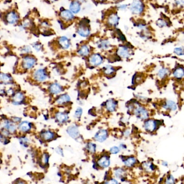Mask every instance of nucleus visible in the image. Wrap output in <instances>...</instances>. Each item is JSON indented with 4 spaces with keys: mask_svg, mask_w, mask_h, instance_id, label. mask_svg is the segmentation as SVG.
<instances>
[{
    "mask_svg": "<svg viewBox=\"0 0 184 184\" xmlns=\"http://www.w3.org/2000/svg\"><path fill=\"white\" fill-rule=\"evenodd\" d=\"M144 128L146 131L149 132H153L157 128L156 122L152 120H149L145 122L144 124Z\"/></svg>",
    "mask_w": 184,
    "mask_h": 184,
    "instance_id": "obj_16",
    "label": "nucleus"
},
{
    "mask_svg": "<svg viewBox=\"0 0 184 184\" xmlns=\"http://www.w3.org/2000/svg\"><path fill=\"white\" fill-rule=\"evenodd\" d=\"M83 113V110L82 108L78 107L77 108L76 110L75 111V114H74V117L77 119H80L81 118V116Z\"/></svg>",
    "mask_w": 184,
    "mask_h": 184,
    "instance_id": "obj_37",
    "label": "nucleus"
},
{
    "mask_svg": "<svg viewBox=\"0 0 184 184\" xmlns=\"http://www.w3.org/2000/svg\"><path fill=\"white\" fill-rule=\"evenodd\" d=\"M123 163L125 164V166L129 167H133L137 163V159L134 157H130L127 159L124 160Z\"/></svg>",
    "mask_w": 184,
    "mask_h": 184,
    "instance_id": "obj_27",
    "label": "nucleus"
},
{
    "mask_svg": "<svg viewBox=\"0 0 184 184\" xmlns=\"http://www.w3.org/2000/svg\"><path fill=\"white\" fill-rule=\"evenodd\" d=\"M168 70L166 69H161L158 71V76H159L160 78H164L165 76H166L167 74H168Z\"/></svg>",
    "mask_w": 184,
    "mask_h": 184,
    "instance_id": "obj_36",
    "label": "nucleus"
},
{
    "mask_svg": "<svg viewBox=\"0 0 184 184\" xmlns=\"http://www.w3.org/2000/svg\"><path fill=\"white\" fill-rule=\"evenodd\" d=\"M174 52L178 56L184 55V49L183 48H176L174 49Z\"/></svg>",
    "mask_w": 184,
    "mask_h": 184,
    "instance_id": "obj_39",
    "label": "nucleus"
},
{
    "mask_svg": "<svg viewBox=\"0 0 184 184\" xmlns=\"http://www.w3.org/2000/svg\"><path fill=\"white\" fill-rule=\"evenodd\" d=\"M28 184L27 183L24 181V180H22V179H18L17 181H15L14 182V184Z\"/></svg>",
    "mask_w": 184,
    "mask_h": 184,
    "instance_id": "obj_47",
    "label": "nucleus"
},
{
    "mask_svg": "<svg viewBox=\"0 0 184 184\" xmlns=\"http://www.w3.org/2000/svg\"><path fill=\"white\" fill-rule=\"evenodd\" d=\"M49 92L52 95H59L63 91V87L59 83H55L50 85L48 87Z\"/></svg>",
    "mask_w": 184,
    "mask_h": 184,
    "instance_id": "obj_10",
    "label": "nucleus"
},
{
    "mask_svg": "<svg viewBox=\"0 0 184 184\" xmlns=\"http://www.w3.org/2000/svg\"><path fill=\"white\" fill-rule=\"evenodd\" d=\"M134 113L137 118L140 120H146L149 118V113L146 109L142 107H138L134 111Z\"/></svg>",
    "mask_w": 184,
    "mask_h": 184,
    "instance_id": "obj_9",
    "label": "nucleus"
},
{
    "mask_svg": "<svg viewBox=\"0 0 184 184\" xmlns=\"http://www.w3.org/2000/svg\"><path fill=\"white\" fill-rule=\"evenodd\" d=\"M128 7V5L126 4H122V5H120L118 6V9H120V10H125Z\"/></svg>",
    "mask_w": 184,
    "mask_h": 184,
    "instance_id": "obj_50",
    "label": "nucleus"
},
{
    "mask_svg": "<svg viewBox=\"0 0 184 184\" xmlns=\"http://www.w3.org/2000/svg\"><path fill=\"white\" fill-rule=\"evenodd\" d=\"M13 81V79L10 74L0 72V82L3 84H11Z\"/></svg>",
    "mask_w": 184,
    "mask_h": 184,
    "instance_id": "obj_15",
    "label": "nucleus"
},
{
    "mask_svg": "<svg viewBox=\"0 0 184 184\" xmlns=\"http://www.w3.org/2000/svg\"><path fill=\"white\" fill-rule=\"evenodd\" d=\"M104 184H118V182L116 179L112 178L109 181H105Z\"/></svg>",
    "mask_w": 184,
    "mask_h": 184,
    "instance_id": "obj_46",
    "label": "nucleus"
},
{
    "mask_svg": "<svg viewBox=\"0 0 184 184\" xmlns=\"http://www.w3.org/2000/svg\"><path fill=\"white\" fill-rule=\"evenodd\" d=\"M39 136L41 139L44 142H50L56 138L55 132L50 130H44L40 133Z\"/></svg>",
    "mask_w": 184,
    "mask_h": 184,
    "instance_id": "obj_5",
    "label": "nucleus"
},
{
    "mask_svg": "<svg viewBox=\"0 0 184 184\" xmlns=\"http://www.w3.org/2000/svg\"><path fill=\"white\" fill-rule=\"evenodd\" d=\"M31 51H32V50L29 46H25L22 49V52L27 55H29L30 53H31Z\"/></svg>",
    "mask_w": 184,
    "mask_h": 184,
    "instance_id": "obj_43",
    "label": "nucleus"
},
{
    "mask_svg": "<svg viewBox=\"0 0 184 184\" xmlns=\"http://www.w3.org/2000/svg\"><path fill=\"white\" fill-rule=\"evenodd\" d=\"M120 151V148L118 146H113L111 148L110 150V152L112 154H117Z\"/></svg>",
    "mask_w": 184,
    "mask_h": 184,
    "instance_id": "obj_44",
    "label": "nucleus"
},
{
    "mask_svg": "<svg viewBox=\"0 0 184 184\" xmlns=\"http://www.w3.org/2000/svg\"><path fill=\"white\" fill-rule=\"evenodd\" d=\"M55 118L57 122L60 124L66 123L69 119V116L68 114L64 112L59 111L56 113Z\"/></svg>",
    "mask_w": 184,
    "mask_h": 184,
    "instance_id": "obj_12",
    "label": "nucleus"
},
{
    "mask_svg": "<svg viewBox=\"0 0 184 184\" xmlns=\"http://www.w3.org/2000/svg\"><path fill=\"white\" fill-rule=\"evenodd\" d=\"M19 142L21 146L24 148H27L30 143V139L27 136H21L19 138Z\"/></svg>",
    "mask_w": 184,
    "mask_h": 184,
    "instance_id": "obj_26",
    "label": "nucleus"
},
{
    "mask_svg": "<svg viewBox=\"0 0 184 184\" xmlns=\"http://www.w3.org/2000/svg\"><path fill=\"white\" fill-rule=\"evenodd\" d=\"M164 108L170 109L172 111H176L177 109V106L174 101L171 100H168L166 101V104L164 106Z\"/></svg>",
    "mask_w": 184,
    "mask_h": 184,
    "instance_id": "obj_28",
    "label": "nucleus"
},
{
    "mask_svg": "<svg viewBox=\"0 0 184 184\" xmlns=\"http://www.w3.org/2000/svg\"><path fill=\"white\" fill-rule=\"evenodd\" d=\"M162 165L164 167H167L168 163H167L166 162H162Z\"/></svg>",
    "mask_w": 184,
    "mask_h": 184,
    "instance_id": "obj_51",
    "label": "nucleus"
},
{
    "mask_svg": "<svg viewBox=\"0 0 184 184\" xmlns=\"http://www.w3.org/2000/svg\"><path fill=\"white\" fill-rule=\"evenodd\" d=\"M108 132L105 129H101L94 135V139L99 142H103L108 137Z\"/></svg>",
    "mask_w": 184,
    "mask_h": 184,
    "instance_id": "obj_11",
    "label": "nucleus"
},
{
    "mask_svg": "<svg viewBox=\"0 0 184 184\" xmlns=\"http://www.w3.org/2000/svg\"><path fill=\"white\" fill-rule=\"evenodd\" d=\"M2 129L7 130L11 134H14L18 130V127L16 123H14L11 120H5L2 123Z\"/></svg>",
    "mask_w": 184,
    "mask_h": 184,
    "instance_id": "obj_4",
    "label": "nucleus"
},
{
    "mask_svg": "<svg viewBox=\"0 0 184 184\" xmlns=\"http://www.w3.org/2000/svg\"><path fill=\"white\" fill-rule=\"evenodd\" d=\"M25 100V95L23 93L20 92L15 93L11 97L12 104L15 106L21 105L23 103Z\"/></svg>",
    "mask_w": 184,
    "mask_h": 184,
    "instance_id": "obj_7",
    "label": "nucleus"
},
{
    "mask_svg": "<svg viewBox=\"0 0 184 184\" xmlns=\"http://www.w3.org/2000/svg\"><path fill=\"white\" fill-rule=\"evenodd\" d=\"M157 24L159 27H164L167 25V22L165 21H164L163 19H159L157 21Z\"/></svg>",
    "mask_w": 184,
    "mask_h": 184,
    "instance_id": "obj_41",
    "label": "nucleus"
},
{
    "mask_svg": "<svg viewBox=\"0 0 184 184\" xmlns=\"http://www.w3.org/2000/svg\"><path fill=\"white\" fill-rule=\"evenodd\" d=\"M11 121L15 123H19L21 122V118H13L11 119Z\"/></svg>",
    "mask_w": 184,
    "mask_h": 184,
    "instance_id": "obj_48",
    "label": "nucleus"
},
{
    "mask_svg": "<svg viewBox=\"0 0 184 184\" xmlns=\"http://www.w3.org/2000/svg\"><path fill=\"white\" fill-rule=\"evenodd\" d=\"M71 100V99L68 94H64L60 95L57 97L56 100V103L59 105H62L69 102Z\"/></svg>",
    "mask_w": 184,
    "mask_h": 184,
    "instance_id": "obj_19",
    "label": "nucleus"
},
{
    "mask_svg": "<svg viewBox=\"0 0 184 184\" xmlns=\"http://www.w3.org/2000/svg\"><path fill=\"white\" fill-rule=\"evenodd\" d=\"M66 132L70 137L73 139H78L80 137V131L78 128L75 125H72L68 127V128L66 129Z\"/></svg>",
    "mask_w": 184,
    "mask_h": 184,
    "instance_id": "obj_8",
    "label": "nucleus"
},
{
    "mask_svg": "<svg viewBox=\"0 0 184 184\" xmlns=\"http://www.w3.org/2000/svg\"><path fill=\"white\" fill-rule=\"evenodd\" d=\"M32 123L27 121H21L18 125V130L22 134H26L30 132L32 129Z\"/></svg>",
    "mask_w": 184,
    "mask_h": 184,
    "instance_id": "obj_6",
    "label": "nucleus"
},
{
    "mask_svg": "<svg viewBox=\"0 0 184 184\" xmlns=\"http://www.w3.org/2000/svg\"><path fill=\"white\" fill-rule=\"evenodd\" d=\"M119 17L116 14H111L109 17L108 20V23L112 26L116 25L118 23Z\"/></svg>",
    "mask_w": 184,
    "mask_h": 184,
    "instance_id": "obj_24",
    "label": "nucleus"
},
{
    "mask_svg": "<svg viewBox=\"0 0 184 184\" xmlns=\"http://www.w3.org/2000/svg\"><path fill=\"white\" fill-rule=\"evenodd\" d=\"M97 165L103 168H107L110 165V160L108 156H103L98 160Z\"/></svg>",
    "mask_w": 184,
    "mask_h": 184,
    "instance_id": "obj_13",
    "label": "nucleus"
},
{
    "mask_svg": "<svg viewBox=\"0 0 184 184\" xmlns=\"http://www.w3.org/2000/svg\"><path fill=\"white\" fill-rule=\"evenodd\" d=\"M49 160H50V155L49 153L44 152L40 157L39 163L41 164V165H42L43 167L47 166L49 164Z\"/></svg>",
    "mask_w": 184,
    "mask_h": 184,
    "instance_id": "obj_21",
    "label": "nucleus"
},
{
    "mask_svg": "<svg viewBox=\"0 0 184 184\" xmlns=\"http://www.w3.org/2000/svg\"><path fill=\"white\" fill-rule=\"evenodd\" d=\"M124 174H125L124 171L121 168H117L114 171L115 177L118 178H122V177H123Z\"/></svg>",
    "mask_w": 184,
    "mask_h": 184,
    "instance_id": "obj_33",
    "label": "nucleus"
},
{
    "mask_svg": "<svg viewBox=\"0 0 184 184\" xmlns=\"http://www.w3.org/2000/svg\"><path fill=\"white\" fill-rule=\"evenodd\" d=\"M37 59L35 57L27 55L22 58L21 66L23 70L28 71L31 70L36 65Z\"/></svg>",
    "mask_w": 184,
    "mask_h": 184,
    "instance_id": "obj_1",
    "label": "nucleus"
},
{
    "mask_svg": "<svg viewBox=\"0 0 184 184\" xmlns=\"http://www.w3.org/2000/svg\"><path fill=\"white\" fill-rule=\"evenodd\" d=\"M184 75V70L180 67L177 69L173 72L174 76L177 79H181L183 77Z\"/></svg>",
    "mask_w": 184,
    "mask_h": 184,
    "instance_id": "obj_31",
    "label": "nucleus"
},
{
    "mask_svg": "<svg viewBox=\"0 0 184 184\" xmlns=\"http://www.w3.org/2000/svg\"><path fill=\"white\" fill-rule=\"evenodd\" d=\"M176 2L178 6L183 7L184 6V0H176Z\"/></svg>",
    "mask_w": 184,
    "mask_h": 184,
    "instance_id": "obj_49",
    "label": "nucleus"
},
{
    "mask_svg": "<svg viewBox=\"0 0 184 184\" xmlns=\"http://www.w3.org/2000/svg\"><path fill=\"white\" fill-rule=\"evenodd\" d=\"M70 11L73 14H77L81 9V6L77 1H73L70 4Z\"/></svg>",
    "mask_w": 184,
    "mask_h": 184,
    "instance_id": "obj_18",
    "label": "nucleus"
},
{
    "mask_svg": "<svg viewBox=\"0 0 184 184\" xmlns=\"http://www.w3.org/2000/svg\"><path fill=\"white\" fill-rule=\"evenodd\" d=\"M32 78L37 83H43L48 79V73L43 68H39L35 70L32 73Z\"/></svg>",
    "mask_w": 184,
    "mask_h": 184,
    "instance_id": "obj_2",
    "label": "nucleus"
},
{
    "mask_svg": "<svg viewBox=\"0 0 184 184\" xmlns=\"http://www.w3.org/2000/svg\"><path fill=\"white\" fill-rule=\"evenodd\" d=\"M32 47L34 48V49L37 52H39L40 51H41L42 49V46L40 43H38L37 42L35 43L34 44H32Z\"/></svg>",
    "mask_w": 184,
    "mask_h": 184,
    "instance_id": "obj_42",
    "label": "nucleus"
},
{
    "mask_svg": "<svg viewBox=\"0 0 184 184\" xmlns=\"http://www.w3.org/2000/svg\"><path fill=\"white\" fill-rule=\"evenodd\" d=\"M87 150L91 153H94L96 150V146L92 143H89L87 146Z\"/></svg>",
    "mask_w": 184,
    "mask_h": 184,
    "instance_id": "obj_34",
    "label": "nucleus"
},
{
    "mask_svg": "<svg viewBox=\"0 0 184 184\" xmlns=\"http://www.w3.org/2000/svg\"><path fill=\"white\" fill-rule=\"evenodd\" d=\"M90 63L94 66L100 65L103 63V58L99 54H94L90 58Z\"/></svg>",
    "mask_w": 184,
    "mask_h": 184,
    "instance_id": "obj_14",
    "label": "nucleus"
},
{
    "mask_svg": "<svg viewBox=\"0 0 184 184\" xmlns=\"http://www.w3.org/2000/svg\"><path fill=\"white\" fill-rule=\"evenodd\" d=\"M115 71L114 69L110 65H106L104 67V72L106 74H110Z\"/></svg>",
    "mask_w": 184,
    "mask_h": 184,
    "instance_id": "obj_38",
    "label": "nucleus"
},
{
    "mask_svg": "<svg viewBox=\"0 0 184 184\" xmlns=\"http://www.w3.org/2000/svg\"><path fill=\"white\" fill-rule=\"evenodd\" d=\"M143 167L147 172H151L155 170L156 167L151 163H145L143 164Z\"/></svg>",
    "mask_w": 184,
    "mask_h": 184,
    "instance_id": "obj_32",
    "label": "nucleus"
},
{
    "mask_svg": "<svg viewBox=\"0 0 184 184\" xmlns=\"http://www.w3.org/2000/svg\"><path fill=\"white\" fill-rule=\"evenodd\" d=\"M7 20L8 23L11 24H15L18 20V16L17 14L14 12H11L7 15Z\"/></svg>",
    "mask_w": 184,
    "mask_h": 184,
    "instance_id": "obj_25",
    "label": "nucleus"
},
{
    "mask_svg": "<svg viewBox=\"0 0 184 184\" xmlns=\"http://www.w3.org/2000/svg\"><path fill=\"white\" fill-rule=\"evenodd\" d=\"M106 107L109 111H114L116 108V104L115 101L112 100H109L106 103Z\"/></svg>",
    "mask_w": 184,
    "mask_h": 184,
    "instance_id": "obj_29",
    "label": "nucleus"
},
{
    "mask_svg": "<svg viewBox=\"0 0 184 184\" xmlns=\"http://www.w3.org/2000/svg\"><path fill=\"white\" fill-rule=\"evenodd\" d=\"M98 46L101 49H107L110 46V43L108 41H102L99 43Z\"/></svg>",
    "mask_w": 184,
    "mask_h": 184,
    "instance_id": "obj_35",
    "label": "nucleus"
},
{
    "mask_svg": "<svg viewBox=\"0 0 184 184\" xmlns=\"http://www.w3.org/2000/svg\"><path fill=\"white\" fill-rule=\"evenodd\" d=\"M55 151L56 153H57L59 155L61 156H64V153H63V150L60 147H57L55 149Z\"/></svg>",
    "mask_w": 184,
    "mask_h": 184,
    "instance_id": "obj_45",
    "label": "nucleus"
},
{
    "mask_svg": "<svg viewBox=\"0 0 184 184\" xmlns=\"http://www.w3.org/2000/svg\"><path fill=\"white\" fill-rule=\"evenodd\" d=\"M78 2H85L86 0H77Z\"/></svg>",
    "mask_w": 184,
    "mask_h": 184,
    "instance_id": "obj_52",
    "label": "nucleus"
},
{
    "mask_svg": "<svg viewBox=\"0 0 184 184\" xmlns=\"http://www.w3.org/2000/svg\"><path fill=\"white\" fill-rule=\"evenodd\" d=\"M59 43L60 46L63 49H69L70 46L69 39L66 36H62L59 38Z\"/></svg>",
    "mask_w": 184,
    "mask_h": 184,
    "instance_id": "obj_20",
    "label": "nucleus"
},
{
    "mask_svg": "<svg viewBox=\"0 0 184 184\" xmlns=\"http://www.w3.org/2000/svg\"><path fill=\"white\" fill-rule=\"evenodd\" d=\"M117 53L118 56L123 58H127L130 55L129 50L125 47H121L118 49Z\"/></svg>",
    "mask_w": 184,
    "mask_h": 184,
    "instance_id": "obj_23",
    "label": "nucleus"
},
{
    "mask_svg": "<svg viewBox=\"0 0 184 184\" xmlns=\"http://www.w3.org/2000/svg\"><path fill=\"white\" fill-rule=\"evenodd\" d=\"M77 32L79 35L83 37H87L90 34V29L87 25H80V27L78 29Z\"/></svg>",
    "mask_w": 184,
    "mask_h": 184,
    "instance_id": "obj_17",
    "label": "nucleus"
},
{
    "mask_svg": "<svg viewBox=\"0 0 184 184\" xmlns=\"http://www.w3.org/2000/svg\"><path fill=\"white\" fill-rule=\"evenodd\" d=\"M61 16L66 21H71L74 18V15L70 11L63 10L61 12Z\"/></svg>",
    "mask_w": 184,
    "mask_h": 184,
    "instance_id": "obj_22",
    "label": "nucleus"
},
{
    "mask_svg": "<svg viewBox=\"0 0 184 184\" xmlns=\"http://www.w3.org/2000/svg\"><path fill=\"white\" fill-rule=\"evenodd\" d=\"M175 183H176L175 179L172 175L169 176L167 178L166 180V184H175Z\"/></svg>",
    "mask_w": 184,
    "mask_h": 184,
    "instance_id": "obj_40",
    "label": "nucleus"
},
{
    "mask_svg": "<svg viewBox=\"0 0 184 184\" xmlns=\"http://www.w3.org/2000/svg\"><path fill=\"white\" fill-rule=\"evenodd\" d=\"M144 7L142 2L139 0H134L130 6V10L133 14H141L144 10Z\"/></svg>",
    "mask_w": 184,
    "mask_h": 184,
    "instance_id": "obj_3",
    "label": "nucleus"
},
{
    "mask_svg": "<svg viewBox=\"0 0 184 184\" xmlns=\"http://www.w3.org/2000/svg\"><path fill=\"white\" fill-rule=\"evenodd\" d=\"M89 52L90 51L89 48L87 45H83L80 48V49L78 52V53L80 56H87L89 54Z\"/></svg>",
    "mask_w": 184,
    "mask_h": 184,
    "instance_id": "obj_30",
    "label": "nucleus"
}]
</instances>
